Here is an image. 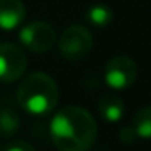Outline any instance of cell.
<instances>
[{"instance_id": "obj_1", "label": "cell", "mask_w": 151, "mask_h": 151, "mask_svg": "<svg viewBox=\"0 0 151 151\" xmlns=\"http://www.w3.org/2000/svg\"><path fill=\"white\" fill-rule=\"evenodd\" d=\"M50 138L59 151H88L98 137V124L80 106L62 107L50 120Z\"/></svg>"}, {"instance_id": "obj_7", "label": "cell", "mask_w": 151, "mask_h": 151, "mask_svg": "<svg viewBox=\"0 0 151 151\" xmlns=\"http://www.w3.org/2000/svg\"><path fill=\"white\" fill-rule=\"evenodd\" d=\"M24 5L21 0H0V29L12 31L24 20Z\"/></svg>"}, {"instance_id": "obj_12", "label": "cell", "mask_w": 151, "mask_h": 151, "mask_svg": "<svg viewBox=\"0 0 151 151\" xmlns=\"http://www.w3.org/2000/svg\"><path fill=\"white\" fill-rule=\"evenodd\" d=\"M119 138H120L122 143H125V145H132V143H133V141L138 138V135H137V132H135V128L132 127V125H128V127L120 128Z\"/></svg>"}, {"instance_id": "obj_13", "label": "cell", "mask_w": 151, "mask_h": 151, "mask_svg": "<svg viewBox=\"0 0 151 151\" xmlns=\"http://www.w3.org/2000/svg\"><path fill=\"white\" fill-rule=\"evenodd\" d=\"M4 151H36V150H34L29 143L20 140V141H13V143H10Z\"/></svg>"}, {"instance_id": "obj_4", "label": "cell", "mask_w": 151, "mask_h": 151, "mask_svg": "<svg viewBox=\"0 0 151 151\" xmlns=\"http://www.w3.org/2000/svg\"><path fill=\"white\" fill-rule=\"evenodd\" d=\"M138 75L137 63L128 55H115L107 62L104 70V80L112 89H127L135 83Z\"/></svg>"}, {"instance_id": "obj_9", "label": "cell", "mask_w": 151, "mask_h": 151, "mask_svg": "<svg viewBox=\"0 0 151 151\" xmlns=\"http://www.w3.org/2000/svg\"><path fill=\"white\" fill-rule=\"evenodd\" d=\"M20 128V115L12 106H0V138H12Z\"/></svg>"}, {"instance_id": "obj_8", "label": "cell", "mask_w": 151, "mask_h": 151, "mask_svg": "<svg viewBox=\"0 0 151 151\" xmlns=\"http://www.w3.org/2000/svg\"><path fill=\"white\" fill-rule=\"evenodd\" d=\"M98 109H99L101 117L104 120L111 122V124L119 122L125 114L124 101L115 93H104V94H101V98L98 101Z\"/></svg>"}, {"instance_id": "obj_5", "label": "cell", "mask_w": 151, "mask_h": 151, "mask_svg": "<svg viewBox=\"0 0 151 151\" xmlns=\"http://www.w3.org/2000/svg\"><path fill=\"white\" fill-rule=\"evenodd\" d=\"M28 59L23 49L13 42H0V81L13 83L24 73Z\"/></svg>"}, {"instance_id": "obj_3", "label": "cell", "mask_w": 151, "mask_h": 151, "mask_svg": "<svg viewBox=\"0 0 151 151\" xmlns=\"http://www.w3.org/2000/svg\"><path fill=\"white\" fill-rule=\"evenodd\" d=\"M93 49V34L81 24H72L62 33L59 39V50L70 62L83 60Z\"/></svg>"}, {"instance_id": "obj_10", "label": "cell", "mask_w": 151, "mask_h": 151, "mask_svg": "<svg viewBox=\"0 0 151 151\" xmlns=\"http://www.w3.org/2000/svg\"><path fill=\"white\" fill-rule=\"evenodd\" d=\"M86 21L94 28H106L112 23L114 13L104 4H94L86 10Z\"/></svg>"}, {"instance_id": "obj_2", "label": "cell", "mask_w": 151, "mask_h": 151, "mask_svg": "<svg viewBox=\"0 0 151 151\" xmlns=\"http://www.w3.org/2000/svg\"><path fill=\"white\" fill-rule=\"evenodd\" d=\"M17 99L21 107L29 114H49L59 102V86L47 73H31L20 83L17 89Z\"/></svg>"}, {"instance_id": "obj_6", "label": "cell", "mask_w": 151, "mask_h": 151, "mask_svg": "<svg viewBox=\"0 0 151 151\" xmlns=\"http://www.w3.org/2000/svg\"><path fill=\"white\" fill-rule=\"evenodd\" d=\"M21 44L33 52H47L55 42V29L46 21H33L18 33Z\"/></svg>"}, {"instance_id": "obj_11", "label": "cell", "mask_w": 151, "mask_h": 151, "mask_svg": "<svg viewBox=\"0 0 151 151\" xmlns=\"http://www.w3.org/2000/svg\"><path fill=\"white\" fill-rule=\"evenodd\" d=\"M132 127L135 128L138 138L150 140L151 138V106H146V107L140 109L133 115Z\"/></svg>"}]
</instances>
